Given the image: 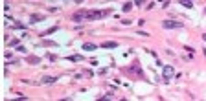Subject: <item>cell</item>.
<instances>
[{
  "label": "cell",
  "instance_id": "obj_1",
  "mask_svg": "<svg viewBox=\"0 0 206 101\" xmlns=\"http://www.w3.org/2000/svg\"><path fill=\"white\" fill-rule=\"evenodd\" d=\"M105 15H109V9H98V11H85V9H81L79 13L72 15V20L79 22V20H87V18H101Z\"/></svg>",
  "mask_w": 206,
  "mask_h": 101
},
{
  "label": "cell",
  "instance_id": "obj_2",
  "mask_svg": "<svg viewBox=\"0 0 206 101\" xmlns=\"http://www.w3.org/2000/svg\"><path fill=\"white\" fill-rule=\"evenodd\" d=\"M162 26L166 29H173V28H182V22H177V20H164Z\"/></svg>",
  "mask_w": 206,
  "mask_h": 101
},
{
  "label": "cell",
  "instance_id": "obj_3",
  "mask_svg": "<svg viewBox=\"0 0 206 101\" xmlns=\"http://www.w3.org/2000/svg\"><path fill=\"white\" fill-rule=\"evenodd\" d=\"M173 73H175V68L173 66H164V81H169Z\"/></svg>",
  "mask_w": 206,
  "mask_h": 101
},
{
  "label": "cell",
  "instance_id": "obj_4",
  "mask_svg": "<svg viewBox=\"0 0 206 101\" xmlns=\"http://www.w3.org/2000/svg\"><path fill=\"white\" fill-rule=\"evenodd\" d=\"M96 48H98V46H96V44H90V42H85V44H83V50H85V51H92V50H96Z\"/></svg>",
  "mask_w": 206,
  "mask_h": 101
},
{
  "label": "cell",
  "instance_id": "obj_5",
  "mask_svg": "<svg viewBox=\"0 0 206 101\" xmlns=\"http://www.w3.org/2000/svg\"><path fill=\"white\" fill-rule=\"evenodd\" d=\"M66 59L72 61V62H77V61H83V55H68Z\"/></svg>",
  "mask_w": 206,
  "mask_h": 101
},
{
  "label": "cell",
  "instance_id": "obj_6",
  "mask_svg": "<svg viewBox=\"0 0 206 101\" xmlns=\"http://www.w3.org/2000/svg\"><path fill=\"white\" fill-rule=\"evenodd\" d=\"M118 46V42H112V40H109V42H103L101 44V48H116Z\"/></svg>",
  "mask_w": 206,
  "mask_h": 101
},
{
  "label": "cell",
  "instance_id": "obj_7",
  "mask_svg": "<svg viewBox=\"0 0 206 101\" xmlns=\"http://www.w3.org/2000/svg\"><path fill=\"white\" fill-rule=\"evenodd\" d=\"M129 72H134V73H138V75H142V70H140V66H138V64H133V66L129 68Z\"/></svg>",
  "mask_w": 206,
  "mask_h": 101
},
{
  "label": "cell",
  "instance_id": "obj_8",
  "mask_svg": "<svg viewBox=\"0 0 206 101\" xmlns=\"http://www.w3.org/2000/svg\"><path fill=\"white\" fill-rule=\"evenodd\" d=\"M55 81H57V77H42V83H46V84H52Z\"/></svg>",
  "mask_w": 206,
  "mask_h": 101
},
{
  "label": "cell",
  "instance_id": "obj_9",
  "mask_svg": "<svg viewBox=\"0 0 206 101\" xmlns=\"http://www.w3.org/2000/svg\"><path fill=\"white\" fill-rule=\"evenodd\" d=\"M131 9H133V2H125V4H123V11L127 13V11H131Z\"/></svg>",
  "mask_w": 206,
  "mask_h": 101
},
{
  "label": "cell",
  "instance_id": "obj_10",
  "mask_svg": "<svg viewBox=\"0 0 206 101\" xmlns=\"http://www.w3.org/2000/svg\"><path fill=\"white\" fill-rule=\"evenodd\" d=\"M29 20H31V24H35V22L42 20V17H41V15H31V18H29Z\"/></svg>",
  "mask_w": 206,
  "mask_h": 101
},
{
  "label": "cell",
  "instance_id": "obj_11",
  "mask_svg": "<svg viewBox=\"0 0 206 101\" xmlns=\"http://www.w3.org/2000/svg\"><path fill=\"white\" fill-rule=\"evenodd\" d=\"M28 62H31V64H39L41 59H39V57H28Z\"/></svg>",
  "mask_w": 206,
  "mask_h": 101
},
{
  "label": "cell",
  "instance_id": "obj_12",
  "mask_svg": "<svg viewBox=\"0 0 206 101\" xmlns=\"http://www.w3.org/2000/svg\"><path fill=\"white\" fill-rule=\"evenodd\" d=\"M181 4H182V6H186V7H193V2H188V0H182Z\"/></svg>",
  "mask_w": 206,
  "mask_h": 101
},
{
  "label": "cell",
  "instance_id": "obj_13",
  "mask_svg": "<svg viewBox=\"0 0 206 101\" xmlns=\"http://www.w3.org/2000/svg\"><path fill=\"white\" fill-rule=\"evenodd\" d=\"M9 46H18V39H13V40H9Z\"/></svg>",
  "mask_w": 206,
  "mask_h": 101
},
{
  "label": "cell",
  "instance_id": "obj_14",
  "mask_svg": "<svg viewBox=\"0 0 206 101\" xmlns=\"http://www.w3.org/2000/svg\"><path fill=\"white\" fill-rule=\"evenodd\" d=\"M153 7H155V2H149V4H147V7H146V9H153Z\"/></svg>",
  "mask_w": 206,
  "mask_h": 101
},
{
  "label": "cell",
  "instance_id": "obj_15",
  "mask_svg": "<svg viewBox=\"0 0 206 101\" xmlns=\"http://www.w3.org/2000/svg\"><path fill=\"white\" fill-rule=\"evenodd\" d=\"M17 51H20V53H26V48H22V46H18V48H17Z\"/></svg>",
  "mask_w": 206,
  "mask_h": 101
},
{
  "label": "cell",
  "instance_id": "obj_16",
  "mask_svg": "<svg viewBox=\"0 0 206 101\" xmlns=\"http://www.w3.org/2000/svg\"><path fill=\"white\" fill-rule=\"evenodd\" d=\"M203 39H204V40H206V35H203Z\"/></svg>",
  "mask_w": 206,
  "mask_h": 101
}]
</instances>
